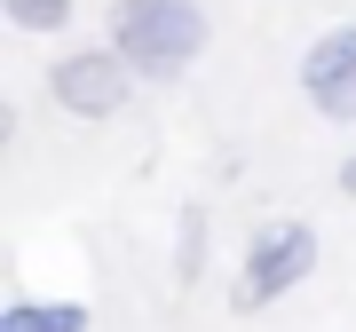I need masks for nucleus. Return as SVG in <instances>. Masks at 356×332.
I'll return each instance as SVG.
<instances>
[{"label":"nucleus","instance_id":"nucleus-5","mask_svg":"<svg viewBox=\"0 0 356 332\" xmlns=\"http://www.w3.org/2000/svg\"><path fill=\"white\" fill-rule=\"evenodd\" d=\"M0 332H88V308L79 301H16V308H0Z\"/></svg>","mask_w":356,"mask_h":332},{"label":"nucleus","instance_id":"nucleus-7","mask_svg":"<svg viewBox=\"0 0 356 332\" xmlns=\"http://www.w3.org/2000/svg\"><path fill=\"white\" fill-rule=\"evenodd\" d=\"M198 261H206V214H182V245H175V269H182V285L198 277Z\"/></svg>","mask_w":356,"mask_h":332},{"label":"nucleus","instance_id":"nucleus-3","mask_svg":"<svg viewBox=\"0 0 356 332\" xmlns=\"http://www.w3.org/2000/svg\"><path fill=\"white\" fill-rule=\"evenodd\" d=\"M48 95L64 103L72 119H119L135 95V64L119 48H72L64 64L48 72Z\"/></svg>","mask_w":356,"mask_h":332},{"label":"nucleus","instance_id":"nucleus-2","mask_svg":"<svg viewBox=\"0 0 356 332\" xmlns=\"http://www.w3.org/2000/svg\"><path fill=\"white\" fill-rule=\"evenodd\" d=\"M317 269V230L309 222H293V214H277V222H261L254 230V245H245V269H238V308H269V301H285L293 285Z\"/></svg>","mask_w":356,"mask_h":332},{"label":"nucleus","instance_id":"nucleus-8","mask_svg":"<svg viewBox=\"0 0 356 332\" xmlns=\"http://www.w3.org/2000/svg\"><path fill=\"white\" fill-rule=\"evenodd\" d=\"M341 190H348V198H356V151H348V158H341Z\"/></svg>","mask_w":356,"mask_h":332},{"label":"nucleus","instance_id":"nucleus-6","mask_svg":"<svg viewBox=\"0 0 356 332\" xmlns=\"http://www.w3.org/2000/svg\"><path fill=\"white\" fill-rule=\"evenodd\" d=\"M0 16H8L16 32H64L72 24V0H0Z\"/></svg>","mask_w":356,"mask_h":332},{"label":"nucleus","instance_id":"nucleus-4","mask_svg":"<svg viewBox=\"0 0 356 332\" xmlns=\"http://www.w3.org/2000/svg\"><path fill=\"white\" fill-rule=\"evenodd\" d=\"M301 95L317 103V119H356V24H332L309 40L301 56Z\"/></svg>","mask_w":356,"mask_h":332},{"label":"nucleus","instance_id":"nucleus-1","mask_svg":"<svg viewBox=\"0 0 356 332\" xmlns=\"http://www.w3.org/2000/svg\"><path fill=\"white\" fill-rule=\"evenodd\" d=\"M111 48L135 64V79H182L206 56V8L198 0H111Z\"/></svg>","mask_w":356,"mask_h":332}]
</instances>
